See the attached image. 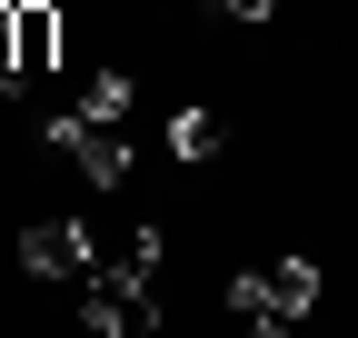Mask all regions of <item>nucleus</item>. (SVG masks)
<instances>
[{
	"label": "nucleus",
	"mask_w": 358,
	"mask_h": 338,
	"mask_svg": "<svg viewBox=\"0 0 358 338\" xmlns=\"http://www.w3.org/2000/svg\"><path fill=\"white\" fill-rule=\"evenodd\" d=\"M308 299H319V269H308V259H259V269H239V279H229V309H239L259 338L299 328V318H308Z\"/></svg>",
	"instance_id": "f257e3e1"
},
{
	"label": "nucleus",
	"mask_w": 358,
	"mask_h": 338,
	"mask_svg": "<svg viewBox=\"0 0 358 338\" xmlns=\"http://www.w3.org/2000/svg\"><path fill=\"white\" fill-rule=\"evenodd\" d=\"M80 318L100 328V338H150V328H159V299H150V279H140V269L90 259V269H80Z\"/></svg>",
	"instance_id": "f03ea898"
},
{
	"label": "nucleus",
	"mask_w": 358,
	"mask_h": 338,
	"mask_svg": "<svg viewBox=\"0 0 358 338\" xmlns=\"http://www.w3.org/2000/svg\"><path fill=\"white\" fill-rule=\"evenodd\" d=\"M50 149H70L100 189H129V130L120 119H90V110H60L50 119Z\"/></svg>",
	"instance_id": "7ed1b4c3"
},
{
	"label": "nucleus",
	"mask_w": 358,
	"mask_h": 338,
	"mask_svg": "<svg viewBox=\"0 0 358 338\" xmlns=\"http://www.w3.org/2000/svg\"><path fill=\"white\" fill-rule=\"evenodd\" d=\"M20 269H30V279H80V269H90V229H80V219L20 229Z\"/></svg>",
	"instance_id": "20e7f679"
},
{
	"label": "nucleus",
	"mask_w": 358,
	"mask_h": 338,
	"mask_svg": "<svg viewBox=\"0 0 358 338\" xmlns=\"http://www.w3.org/2000/svg\"><path fill=\"white\" fill-rule=\"evenodd\" d=\"M10 10H20V80H40L60 60V10L50 0H10Z\"/></svg>",
	"instance_id": "39448f33"
},
{
	"label": "nucleus",
	"mask_w": 358,
	"mask_h": 338,
	"mask_svg": "<svg viewBox=\"0 0 358 338\" xmlns=\"http://www.w3.org/2000/svg\"><path fill=\"white\" fill-rule=\"evenodd\" d=\"M169 149H179V159H219V149H229L219 110H179V119H169Z\"/></svg>",
	"instance_id": "423d86ee"
},
{
	"label": "nucleus",
	"mask_w": 358,
	"mask_h": 338,
	"mask_svg": "<svg viewBox=\"0 0 358 338\" xmlns=\"http://www.w3.org/2000/svg\"><path fill=\"white\" fill-rule=\"evenodd\" d=\"M0 90H20V10L0 0Z\"/></svg>",
	"instance_id": "0eeeda50"
},
{
	"label": "nucleus",
	"mask_w": 358,
	"mask_h": 338,
	"mask_svg": "<svg viewBox=\"0 0 358 338\" xmlns=\"http://www.w3.org/2000/svg\"><path fill=\"white\" fill-rule=\"evenodd\" d=\"M219 10H229V20H268L279 0H219Z\"/></svg>",
	"instance_id": "6e6552de"
},
{
	"label": "nucleus",
	"mask_w": 358,
	"mask_h": 338,
	"mask_svg": "<svg viewBox=\"0 0 358 338\" xmlns=\"http://www.w3.org/2000/svg\"><path fill=\"white\" fill-rule=\"evenodd\" d=\"M209 10H219V0H209Z\"/></svg>",
	"instance_id": "1a4fd4ad"
}]
</instances>
